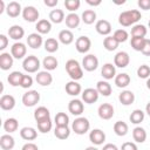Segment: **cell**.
Instances as JSON below:
<instances>
[{"label":"cell","instance_id":"47","mask_svg":"<svg viewBox=\"0 0 150 150\" xmlns=\"http://www.w3.org/2000/svg\"><path fill=\"white\" fill-rule=\"evenodd\" d=\"M36 124H38L39 131L42 132V134H46V132L50 131V129H52V120L50 118H47V120L36 122Z\"/></svg>","mask_w":150,"mask_h":150},{"label":"cell","instance_id":"32","mask_svg":"<svg viewBox=\"0 0 150 150\" xmlns=\"http://www.w3.org/2000/svg\"><path fill=\"white\" fill-rule=\"evenodd\" d=\"M96 90L98 91L100 95L103 96H109L112 91V88L108 81H98L96 83Z\"/></svg>","mask_w":150,"mask_h":150},{"label":"cell","instance_id":"56","mask_svg":"<svg viewBox=\"0 0 150 150\" xmlns=\"http://www.w3.org/2000/svg\"><path fill=\"white\" fill-rule=\"evenodd\" d=\"M21 150H39V148H38V145H36L35 143L28 142V143H26V144L22 146Z\"/></svg>","mask_w":150,"mask_h":150},{"label":"cell","instance_id":"52","mask_svg":"<svg viewBox=\"0 0 150 150\" xmlns=\"http://www.w3.org/2000/svg\"><path fill=\"white\" fill-rule=\"evenodd\" d=\"M121 150H138V148L134 142H124L121 146Z\"/></svg>","mask_w":150,"mask_h":150},{"label":"cell","instance_id":"28","mask_svg":"<svg viewBox=\"0 0 150 150\" xmlns=\"http://www.w3.org/2000/svg\"><path fill=\"white\" fill-rule=\"evenodd\" d=\"M35 28H36L39 34H48L52 29V22L47 19H41L36 22Z\"/></svg>","mask_w":150,"mask_h":150},{"label":"cell","instance_id":"7","mask_svg":"<svg viewBox=\"0 0 150 150\" xmlns=\"http://www.w3.org/2000/svg\"><path fill=\"white\" fill-rule=\"evenodd\" d=\"M39 16L40 13L34 6H26L22 9V18L28 22H38Z\"/></svg>","mask_w":150,"mask_h":150},{"label":"cell","instance_id":"51","mask_svg":"<svg viewBox=\"0 0 150 150\" xmlns=\"http://www.w3.org/2000/svg\"><path fill=\"white\" fill-rule=\"evenodd\" d=\"M33 86V77L30 75H23L22 77V81H21V86L23 89H28Z\"/></svg>","mask_w":150,"mask_h":150},{"label":"cell","instance_id":"16","mask_svg":"<svg viewBox=\"0 0 150 150\" xmlns=\"http://www.w3.org/2000/svg\"><path fill=\"white\" fill-rule=\"evenodd\" d=\"M35 80H36V82H38L40 86L46 87V86L52 84V82H53V76H52V74H50L49 71L42 70V71H38L36 76H35Z\"/></svg>","mask_w":150,"mask_h":150},{"label":"cell","instance_id":"27","mask_svg":"<svg viewBox=\"0 0 150 150\" xmlns=\"http://www.w3.org/2000/svg\"><path fill=\"white\" fill-rule=\"evenodd\" d=\"M64 22H66V26H67L68 28L73 29V28L79 27V25H80V22H81V18H80L76 13H69L68 15H66Z\"/></svg>","mask_w":150,"mask_h":150},{"label":"cell","instance_id":"40","mask_svg":"<svg viewBox=\"0 0 150 150\" xmlns=\"http://www.w3.org/2000/svg\"><path fill=\"white\" fill-rule=\"evenodd\" d=\"M129 131V127L125 122L123 121H117L115 122L114 124V132L117 135V136H125Z\"/></svg>","mask_w":150,"mask_h":150},{"label":"cell","instance_id":"15","mask_svg":"<svg viewBox=\"0 0 150 150\" xmlns=\"http://www.w3.org/2000/svg\"><path fill=\"white\" fill-rule=\"evenodd\" d=\"M130 62V56L127 52H118L114 57V64L118 68H125Z\"/></svg>","mask_w":150,"mask_h":150},{"label":"cell","instance_id":"59","mask_svg":"<svg viewBox=\"0 0 150 150\" xmlns=\"http://www.w3.org/2000/svg\"><path fill=\"white\" fill-rule=\"evenodd\" d=\"M86 2L88 4V5H90V6H100L101 5V0H86Z\"/></svg>","mask_w":150,"mask_h":150},{"label":"cell","instance_id":"23","mask_svg":"<svg viewBox=\"0 0 150 150\" xmlns=\"http://www.w3.org/2000/svg\"><path fill=\"white\" fill-rule=\"evenodd\" d=\"M8 35H9L11 39H13L15 41H19V40H21L23 38L25 29L21 26H19V25H13L8 29Z\"/></svg>","mask_w":150,"mask_h":150},{"label":"cell","instance_id":"31","mask_svg":"<svg viewBox=\"0 0 150 150\" xmlns=\"http://www.w3.org/2000/svg\"><path fill=\"white\" fill-rule=\"evenodd\" d=\"M115 84L118 87V88H125L130 84V76L127 74V73H121V74H117L115 76Z\"/></svg>","mask_w":150,"mask_h":150},{"label":"cell","instance_id":"2","mask_svg":"<svg viewBox=\"0 0 150 150\" xmlns=\"http://www.w3.org/2000/svg\"><path fill=\"white\" fill-rule=\"evenodd\" d=\"M66 71L68 73V75L73 81H79L83 77V69L80 66L79 61L74 59H70L66 62Z\"/></svg>","mask_w":150,"mask_h":150},{"label":"cell","instance_id":"11","mask_svg":"<svg viewBox=\"0 0 150 150\" xmlns=\"http://www.w3.org/2000/svg\"><path fill=\"white\" fill-rule=\"evenodd\" d=\"M97 114L100 116V118L102 120H110L114 116V107L110 103H102L98 109H97Z\"/></svg>","mask_w":150,"mask_h":150},{"label":"cell","instance_id":"36","mask_svg":"<svg viewBox=\"0 0 150 150\" xmlns=\"http://www.w3.org/2000/svg\"><path fill=\"white\" fill-rule=\"evenodd\" d=\"M57 64H59V62H57L56 57H55V56H52V55L46 56V57L43 59V61H42V66H43V68H45L47 71H50V70L56 69V68H57Z\"/></svg>","mask_w":150,"mask_h":150},{"label":"cell","instance_id":"35","mask_svg":"<svg viewBox=\"0 0 150 150\" xmlns=\"http://www.w3.org/2000/svg\"><path fill=\"white\" fill-rule=\"evenodd\" d=\"M132 138L137 143H144L146 139V131L142 127H136L132 130Z\"/></svg>","mask_w":150,"mask_h":150},{"label":"cell","instance_id":"5","mask_svg":"<svg viewBox=\"0 0 150 150\" xmlns=\"http://www.w3.org/2000/svg\"><path fill=\"white\" fill-rule=\"evenodd\" d=\"M40 101V94L36 90H28L22 95V103L25 107H34Z\"/></svg>","mask_w":150,"mask_h":150},{"label":"cell","instance_id":"3","mask_svg":"<svg viewBox=\"0 0 150 150\" xmlns=\"http://www.w3.org/2000/svg\"><path fill=\"white\" fill-rule=\"evenodd\" d=\"M90 129V122L88 118L86 117H77L74 120L73 124H71V130L76 134V135H84L86 132H88Z\"/></svg>","mask_w":150,"mask_h":150},{"label":"cell","instance_id":"57","mask_svg":"<svg viewBox=\"0 0 150 150\" xmlns=\"http://www.w3.org/2000/svg\"><path fill=\"white\" fill-rule=\"evenodd\" d=\"M102 150H118V148L112 143H107V144L103 145Z\"/></svg>","mask_w":150,"mask_h":150},{"label":"cell","instance_id":"4","mask_svg":"<svg viewBox=\"0 0 150 150\" xmlns=\"http://www.w3.org/2000/svg\"><path fill=\"white\" fill-rule=\"evenodd\" d=\"M40 67H41L40 60H39L35 55H28V56H26V57L23 59L22 68H23L27 73H36Z\"/></svg>","mask_w":150,"mask_h":150},{"label":"cell","instance_id":"53","mask_svg":"<svg viewBox=\"0 0 150 150\" xmlns=\"http://www.w3.org/2000/svg\"><path fill=\"white\" fill-rule=\"evenodd\" d=\"M137 5L141 9H144V11L150 9V0H138Z\"/></svg>","mask_w":150,"mask_h":150},{"label":"cell","instance_id":"33","mask_svg":"<svg viewBox=\"0 0 150 150\" xmlns=\"http://www.w3.org/2000/svg\"><path fill=\"white\" fill-rule=\"evenodd\" d=\"M47 118H50V112L49 110L41 105V107H38L34 111V120L36 122H40V121H43V120H47Z\"/></svg>","mask_w":150,"mask_h":150},{"label":"cell","instance_id":"20","mask_svg":"<svg viewBox=\"0 0 150 150\" xmlns=\"http://www.w3.org/2000/svg\"><path fill=\"white\" fill-rule=\"evenodd\" d=\"M101 75L105 80H112L116 76V68L112 63H104L101 69Z\"/></svg>","mask_w":150,"mask_h":150},{"label":"cell","instance_id":"12","mask_svg":"<svg viewBox=\"0 0 150 150\" xmlns=\"http://www.w3.org/2000/svg\"><path fill=\"white\" fill-rule=\"evenodd\" d=\"M89 141L94 145H101L105 141V134L101 129H93L89 132Z\"/></svg>","mask_w":150,"mask_h":150},{"label":"cell","instance_id":"43","mask_svg":"<svg viewBox=\"0 0 150 150\" xmlns=\"http://www.w3.org/2000/svg\"><path fill=\"white\" fill-rule=\"evenodd\" d=\"M54 135L59 139H67L70 135V129L69 127H55L54 129Z\"/></svg>","mask_w":150,"mask_h":150},{"label":"cell","instance_id":"50","mask_svg":"<svg viewBox=\"0 0 150 150\" xmlns=\"http://www.w3.org/2000/svg\"><path fill=\"white\" fill-rule=\"evenodd\" d=\"M137 76L139 79H149L150 76V67L148 64H142L137 68Z\"/></svg>","mask_w":150,"mask_h":150},{"label":"cell","instance_id":"19","mask_svg":"<svg viewBox=\"0 0 150 150\" xmlns=\"http://www.w3.org/2000/svg\"><path fill=\"white\" fill-rule=\"evenodd\" d=\"M13 62H14V57L12 56L11 53H1L0 54V68L2 70H8L13 67Z\"/></svg>","mask_w":150,"mask_h":150},{"label":"cell","instance_id":"9","mask_svg":"<svg viewBox=\"0 0 150 150\" xmlns=\"http://www.w3.org/2000/svg\"><path fill=\"white\" fill-rule=\"evenodd\" d=\"M26 53H27V47L25 43H22L20 41L13 43V46L11 47V54L14 59H18V60L23 59L26 56Z\"/></svg>","mask_w":150,"mask_h":150},{"label":"cell","instance_id":"60","mask_svg":"<svg viewBox=\"0 0 150 150\" xmlns=\"http://www.w3.org/2000/svg\"><path fill=\"white\" fill-rule=\"evenodd\" d=\"M6 7H7V5H5V1L4 0H0V14L4 11H6Z\"/></svg>","mask_w":150,"mask_h":150},{"label":"cell","instance_id":"41","mask_svg":"<svg viewBox=\"0 0 150 150\" xmlns=\"http://www.w3.org/2000/svg\"><path fill=\"white\" fill-rule=\"evenodd\" d=\"M118 45H120V43L116 41V39H115L112 35L105 36L104 40H103V47H104L108 52H112V50L117 49Z\"/></svg>","mask_w":150,"mask_h":150},{"label":"cell","instance_id":"25","mask_svg":"<svg viewBox=\"0 0 150 150\" xmlns=\"http://www.w3.org/2000/svg\"><path fill=\"white\" fill-rule=\"evenodd\" d=\"M14 145H15V141L13 136H11L9 134H5L0 137V146L2 150H12Z\"/></svg>","mask_w":150,"mask_h":150},{"label":"cell","instance_id":"1","mask_svg":"<svg viewBox=\"0 0 150 150\" xmlns=\"http://www.w3.org/2000/svg\"><path fill=\"white\" fill-rule=\"evenodd\" d=\"M142 18V14L138 9H129L124 11L118 16V22L123 27H129L136 25V22Z\"/></svg>","mask_w":150,"mask_h":150},{"label":"cell","instance_id":"49","mask_svg":"<svg viewBox=\"0 0 150 150\" xmlns=\"http://www.w3.org/2000/svg\"><path fill=\"white\" fill-rule=\"evenodd\" d=\"M81 6V1L80 0H64V7L70 12L74 13L75 11H77Z\"/></svg>","mask_w":150,"mask_h":150},{"label":"cell","instance_id":"55","mask_svg":"<svg viewBox=\"0 0 150 150\" xmlns=\"http://www.w3.org/2000/svg\"><path fill=\"white\" fill-rule=\"evenodd\" d=\"M143 55L145 56H150V39H146L145 40V43H144V47L141 52Z\"/></svg>","mask_w":150,"mask_h":150},{"label":"cell","instance_id":"58","mask_svg":"<svg viewBox=\"0 0 150 150\" xmlns=\"http://www.w3.org/2000/svg\"><path fill=\"white\" fill-rule=\"evenodd\" d=\"M43 2H45V5H46L47 7H55V6H57V4H59L57 0H45Z\"/></svg>","mask_w":150,"mask_h":150},{"label":"cell","instance_id":"34","mask_svg":"<svg viewBox=\"0 0 150 150\" xmlns=\"http://www.w3.org/2000/svg\"><path fill=\"white\" fill-rule=\"evenodd\" d=\"M64 12L62 9H52L49 12V21L53 23H61L62 21H64Z\"/></svg>","mask_w":150,"mask_h":150},{"label":"cell","instance_id":"17","mask_svg":"<svg viewBox=\"0 0 150 150\" xmlns=\"http://www.w3.org/2000/svg\"><path fill=\"white\" fill-rule=\"evenodd\" d=\"M6 13H7V15L11 16V18H18V16L22 13L20 2H18V1H11L9 4H7Z\"/></svg>","mask_w":150,"mask_h":150},{"label":"cell","instance_id":"46","mask_svg":"<svg viewBox=\"0 0 150 150\" xmlns=\"http://www.w3.org/2000/svg\"><path fill=\"white\" fill-rule=\"evenodd\" d=\"M145 40H146V38H131L130 45H131L134 50L142 52V49L144 47V43H145Z\"/></svg>","mask_w":150,"mask_h":150},{"label":"cell","instance_id":"39","mask_svg":"<svg viewBox=\"0 0 150 150\" xmlns=\"http://www.w3.org/2000/svg\"><path fill=\"white\" fill-rule=\"evenodd\" d=\"M22 77H23V74L20 73V71H12L8 77H7V81L11 86L13 87H18V86H21V81H22Z\"/></svg>","mask_w":150,"mask_h":150},{"label":"cell","instance_id":"30","mask_svg":"<svg viewBox=\"0 0 150 150\" xmlns=\"http://www.w3.org/2000/svg\"><path fill=\"white\" fill-rule=\"evenodd\" d=\"M57 38H59V41L63 45H70L74 41V34L70 29H62L59 33Z\"/></svg>","mask_w":150,"mask_h":150},{"label":"cell","instance_id":"22","mask_svg":"<svg viewBox=\"0 0 150 150\" xmlns=\"http://www.w3.org/2000/svg\"><path fill=\"white\" fill-rule=\"evenodd\" d=\"M15 107V98L12 95H2L0 98V108L2 110H12Z\"/></svg>","mask_w":150,"mask_h":150},{"label":"cell","instance_id":"26","mask_svg":"<svg viewBox=\"0 0 150 150\" xmlns=\"http://www.w3.org/2000/svg\"><path fill=\"white\" fill-rule=\"evenodd\" d=\"M118 101L123 104V105H130L134 103L135 101V94L131 90H123L120 95H118Z\"/></svg>","mask_w":150,"mask_h":150},{"label":"cell","instance_id":"64","mask_svg":"<svg viewBox=\"0 0 150 150\" xmlns=\"http://www.w3.org/2000/svg\"><path fill=\"white\" fill-rule=\"evenodd\" d=\"M148 26H149V28H150V20H149V23H148Z\"/></svg>","mask_w":150,"mask_h":150},{"label":"cell","instance_id":"48","mask_svg":"<svg viewBox=\"0 0 150 150\" xmlns=\"http://www.w3.org/2000/svg\"><path fill=\"white\" fill-rule=\"evenodd\" d=\"M112 36L116 39V41L118 43H122V42H125L129 38V33L125 30V29H117L114 32Z\"/></svg>","mask_w":150,"mask_h":150},{"label":"cell","instance_id":"61","mask_svg":"<svg viewBox=\"0 0 150 150\" xmlns=\"http://www.w3.org/2000/svg\"><path fill=\"white\" fill-rule=\"evenodd\" d=\"M145 112L150 116V102H148V103H146V105H145Z\"/></svg>","mask_w":150,"mask_h":150},{"label":"cell","instance_id":"8","mask_svg":"<svg viewBox=\"0 0 150 150\" xmlns=\"http://www.w3.org/2000/svg\"><path fill=\"white\" fill-rule=\"evenodd\" d=\"M90 47H91V40L88 36H80L75 41V48L81 54L88 53Z\"/></svg>","mask_w":150,"mask_h":150},{"label":"cell","instance_id":"24","mask_svg":"<svg viewBox=\"0 0 150 150\" xmlns=\"http://www.w3.org/2000/svg\"><path fill=\"white\" fill-rule=\"evenodd\" d=\"M20 136L25 141H34L38 137V131L32 127H23L20 130Z\"/></svg>","mask_w":150,"mask_h":150},{"label":"cell","instance_id":"45","mask_svg":"<svg viewBox=\"0 0 150 150\" xmlns=\"http://www.w3.org/2000/svg\"><path fill=\"white\" fill-rule=\"evenodd\" d=\"M54 122L56 124V127H67L69 123V116L66 112H57L54 117Z\"/></svg>","mask_w":150,"mask_h":150},{"label":"cell","instance_id":"44","mask_svg":"<svg viewBox=\"0 0 150 150\" xmlns=\"http://www.w3.org/2000/svg\"><path fill=\"white\" fill-rule=\"evenodd\" d=\"M43 46H45V49H46L48 53H55V52H57V49H59V41H57L55 38H48V39L45 41Z\"/></svg>","mask_w":150,"mask_h":150},{"label":"cell","instance_id":"38","mask_svg":"<svg viewBox=\"0 0 150 150\" xmlns=\"http://www.w3.org/2000/svg\"><path fill=\"white\" fill-rule=\"evenodd\" d=\"M81 20L86 25H93L96 21V12L94 9H86L81 15Z\"/></svg>","mask_w":150,"mask_h":150},{"label":"cell","instance_id":"37","mask_svg":"<svg viewBox=\"0 0 150 150\" xmlns=\"http://www.w3.org/2000/svg\"><path fill=\"white\" fill-rule=\"evenodd\" d=\"M18 128H19V122H18V120L14 118V117H9V118H7V120L4 122V129H5V131H7L8 134H12V132L16 131Z\"/></svg>","mask_w":150,"mask_h":150},{"label":"cell","instance_id":"54","mask_svg":"<svg viewBox=\"0 0 150 150\" xmlns=\"http://www.w3.org/2000/svg\"><path fill=\"white\" fill-rule=\"evenodd\" d=\"M8 45V38L5 34H0V50H4Z\"/></svg>","mask_w":150,"mask_h":150},{"label":"cell","instance_id":"18","mask_svg":"<svg viewBox=\"0 0 150 150\" xmlns=\"http://www.w3.org/2000/svg\"><path fill=\"white\" fill-rule=\"evenodd\" d=\"M42 43H45V42L42 40L41 34H39V33H32L27 36V45L33 49L40 48L42 46Z\"/></svg>","mask_w":150,"mask_h":150},{"label":"cell","instance_id":"6","mask_svg":"<svg viewBox=\"0 0 150 150\" xmlns=\"http://www.w3.org/2000/svg\"><path fill=\"white\" fill-rule=\"evenodd\" d=\"M98 67V59L94 54H88L82 60V68L87 71H94Z\"/></svg>","mask_w":150,"mask_h":150},{"label":"cell","instance_id":"10","mask_svg":"<svg viewBox=\"0 0 150 150\" xmlns=\"http://www.w3.org/2000/svg\"><path fill=\"white\" fill-rule=\"evenodd\" d=\"M82 101L84 103L88 104H93L98 100V91L96 90V88H87L82 91Z\"/></svg>","mask_w":150,"mask_h":150},{"label":"cell","instance_id":"62","mask_svg":"<svg viewBox=\"0 0 150 150\" xmlns=\"http://www.w3.org/2000/svg\"><path fill=\"white\" fill-rule=\"evenodd\" d=\"M84 150H98L96 146H94V145H90V146H87Z\"/></svg>","mask_w":150,"mask_h":150},{"label":"cell","instance_id":"29","mask_svg":"<svg viewBox=\"0 0 150 150\" xmlns=\"http://www.w3.org/2000/svg\"><path fill=\"white\" fill-rule=\"evenodd\" d=\"M148 33V28L144 26V25H141V23H136L131 27V38H145Z\"/></svg>","mask_w":150,"mask_h":150},{"label":"cell","instance_id":"42","mask_svg":"<svg viewBox=\"0 0 150 150\" xmlns=\"http://www.w3.org/2000/svg\"><path fill=\"white\" fill-rule=\"evenodd\" d=\"M144 117H145V114H144L143 110H141V109H135V110L130 114L129 120H130V122H131L132 124H139L141 122H143Z\"/></svg>","mask_w":150,"mask_h":150},{"label":"cell","instance_id":"21","mask_svg":"<svg viewBox=\"0 0 150 150\" xmlns=\"http://www.w3.org/2000/svg\"><path fill=\"white\" fill-rule=\"evenodd\" d=\"M64 89H66V93H67L68 95H70V96H77V95L81 94V91H82L81 84H80L77 81H73V80L66 83Z\"/></svg>","mask_w":150,"mask_h":150},{"label":"cell","instance_id":"63","mask_svg":"<svg viewBox=\"0 0 150 150\" xmlns=\"http://www.w3.org/2000/svg\"><path fill=\"white\" fill-rule=\"evenodd\" d=\"M146 88H148V89H150V77L146 80Z\"/></svg>","mask_w":150,"mask_h":150},{"label":"cell","instance_id":"13","mask_svg":"<svg viewBox=\"0 0 150 150\" xmlns=\"http://www.w3.org/2000/svg\"><path fill=\"white\" fill-rule=\"evenodd\" d=\"M68 110L70 114L75 115V116H80L83 110H84V105L82 103L81 100L79 98H74V100H70L69 103H68Z\"/></svg>","mask_w":150,"mask_h":150},{"label":"cell","instance_id":"14","mask_svg":"<svg viewBox=\"0 0 150 150\" xmlns=\"http://www.w3.org/2000/svg\"><path fill=\"white\" fill-rule=\"evenodd\" d=\"M95 29H96V32L98 34L109 36V34L111 33V23L108 20H104V19L98 20L95 23Z\"/></svg>","mask_w":150,"mask_h":150}]
</instances>
